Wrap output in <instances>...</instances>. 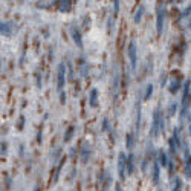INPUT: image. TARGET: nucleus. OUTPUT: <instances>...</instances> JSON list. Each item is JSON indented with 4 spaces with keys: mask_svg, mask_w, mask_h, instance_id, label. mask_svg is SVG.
Wrapping results in <instances>:
<instances>
[{
    "mask_svg": "<svg viewBox=\"0 0 191 191\" xmlns=\"http://www.w3.org/2000/svg\"><path fill=\"white\" fill-rule=\"evenodd\" d=\"M164 18H165V8H164L162 2H157L156 3V32H157V35L162 34Z\"/></svg>",
    "mask_w": 191,
    "mask_h": 191,
    "instance_id": "obj_1",
    "label": "nucleus"
},
{
    "mask_svg": "<svg viewBox=\"0 0 191 191\" xmlns=\"http://www.w3.org/2000/svg\"><path fill=\"white\" fill-rule=\"evenodd\" d=\"M136 43L132 40L130 43H128V49H127V52H128V58H130V66H132V70L136 69V61H138V57H136Z\"/></svg>",
    "mask_w": 191,
    "mask_h": 191,
    "instance_id": "obj_2",
    "label": "nucleus"
},
{
    "mask_svg": "<svg viewBox=\"0 0 191 191\" xmlns=\"http://www.w3.org/2000/svg\"><path fill=\"white\" fill-rule=\"evenodd\" d=\"M64 83H66V66H64V63H61L58 66V75H57V89L60 92L63 90Z\"/></svg>",
    "mask_w": 191,
    "mask_h": 191,
    "instance_id": "obj_3",
    "label": "nucleus"
},
{
    "mask_svg": "<svg viewBox=\"0 0 191 191\" xmlns=\"http://www.w3.org/2000/svg\"><path fill=\"white\" fill-rule=\"evenodd\" d=\"M162 118H161V113H159V110L155 112V115H153V127H151V135L153 136H156L157 135V128L161 127L162 128Z\"/></svg>",
    "mask_w": 191,
    "mask_h": 191,
    "instance_id": "obj_4",
    "label": "nucleus"
},
{
    "mask_svg": "<svg viewBox=\"0 0 191 191\" xmlns=\"http://www.w3.org/2000/svg\"><path fill=\"white\" fill-rule=\"evenodd\" d=\"M125 164H127V159L124 153H119V159H118V171H119V179L124 180L125 179Z\"/></svg>",
    "mask_w": 191,
    "mask_h": 191,
    "instance_id": "obj_5",
    "label": "nucleus"
},
{
    "mask_svg": "<svg viewBox=\"0 0 191 191\" xmlns=\"http://www.w3.org/2000/svg\"><path fill=\"white\" fill-rule=\"evenodd\" d=\"M57 2H58V9L60 11H64V12L69 11L72 3H73V0H57Z\"/></svg>",
    "mask_w": 191,
    "mask_h": 191,
    "instance_id": "obj_6",
    "label": "nucleus"
},
{
    "mask_svg": "<svg viewBox=\"0 0 191 191\" xmlns=\"http://www.w3.org/2000/svg\"><path fill=\"white\" fill-rule=\"evenodd\" d=\"M185 164H187L185 173L188 176H191V155H190V150H188V145L185 147Z\"/></svg>",
    "mask_w": 191,
    "mask_h": 191,
    "instance_id": "obj_7",
    "label": "nucleus"
},
{
    "mask_svg": "<svg viewBox=\"0 0 191 191\" xmlns=\"http://www.w3.org/2000/svg\"><path fill=\"white\" fill-rule=\"evenodd\" d=\"M98 92H96V89H92V92H90V100H89V105L90 107H96L98 104Z\"/></svg>",
    "mask_w": 191,
    "mask_h": 191,
    "instance_id": "obj_8",
    "label": "nucleus"
},
{
    "mask_svg": "<svg viewBox=\"0 0 191 191\" xmlns=\"http://www.w3.org/2000/svg\"><path fill=\"white\" fill-rule=\"evenodd\" d=\"M179 87H180V78H173V80L170 81V92H171V93H176V92L179 90Z\"/></svg>",
    "mask_w": 191,
    "mask_h": 191,
    "instance_id": "obj_9",
    "label": "nucleus"
},
{
    "mask_svg": "<svg viewBox=\"0 0 191 191\" xmlns=\"http://www.w3.org/2000/svg\"><path fill=\"white\" fill-rule=\"evenodd\" d=\"M11 29H12V23H9V21H3L2 23V34L3 35H11Z\"/></svg>",
    "mask_w": 191,
    "mask_h": 191,
    "instance_id": "obj_10",
    "label": "nucleus"
},
{
    "mask_svg": "<svg viewBox=\"0 0 191 191\" xmlns=\"http://www.w3.org/2000/svg\"><path fill=\"white\" fill-rule=\"evenodd\" d=\"M144 11H145V8H144L142 5H139V8L136 9V12H135V17H133V21H135L136 25L141 21V18H142V16H144Z\"/></svg>",
    "mask_w": 191,
    "mask_h": 191,
    "instance_id": "obj_11",
    "label": "nucleus"
},
{
    "mask_svg": "<svg viewBox=\"0 0 191 191\" xmlns=\"http://www.w3.org/2000/svg\"><path fill=\"white\" fill-rule=\"evenodd\" d=\"M135 161H133V155H128V157H127V173L128 174H133V171H135V164H133Z\"/></svg>",
    "mask_w": 191,
    "mask_h": 191,
    "instance_id": "obj_12",
    "label": "nucleus"
},
{
    "mask_svg": "<svg viewBox=\"0 0 191 191\" xmlns=\"http://www.w3.org/2000/svg\"><path fill=\"white\" fill-rule=\"evenodd\" d=\"M73 41L78 44V48H83V41H81V34H80V31L78 29H73Z\"/></svg>",
    "mask_w": 191,
    "mask_h": 191,
    "instance_id": "obj_13",
    "label": "nucleus"
},
{
    "mask_svg": "<svg viewBox=\"0 0 191 191\" xmlns=\"http://www.w3.org/2000/svg\"><path fill=\"white\" fill-rule=\"evenodd\" d=\"M159 164L162 165V167H165L168 162H167V155H165V151H159Z\"/></svg>",
    "mask_w": 191,
    "mask_h": 191,
    "instance_id": "obj_14",
    "label": "nucleus"
},
{
    "mask_svg": "<svg viewBox=\"0 0 191 191\" xmlns=\"http://www.w3.org/2000/svg\"><path fill=\"white\" fill-rule=\"evenodd\" d=\"M153 182L155 184L159 182V164H155V167H153Z\"/></svg>",
    "mask_w": 191,
    "mask_h": 191,
    "instance_id": "obj_15",
    "label": "nucleus"
},
{
    "mask_svg": "<svg viewBox=\"0 0 191 191\" xmlns=\"http://www.w3.org/2000/svg\"><path fill=\"white\" fill-rule=\"evenodd\" d=\"M136 109H138V115H136V130L139 132V125H141V103L138 101L136 104Z\"/></svg>",
    "mask_w": 191,
    "mask_h": 191,
    "instance_id": "obj_16",
    "label": "nucleus"
},
{
    "mask_svg": "<svg viewBox=\"0 0 191 191\" xmlns=\"http://www.w3.org/2000/svg\"><path fill=\"white\" fill-rule=\"evenodd\" d=\"M73 130H75V127H73V125H70L69 128H68L66 136H64V142H69L70 139H72V133H73Z\"/></svg>",
    "mask_w": 191,
    "mask_h": 191,
    "instance_id": "obj_17",
    "label": "nucleus"
},
{
    "mask_svg": "<svg viewBox=\"0 0 191 191\" xmlns=\"http://www.w3.org/2000/svg\"><path fill=\"white\" fill-rule=\"evenodd\" d=\"M151 93H153V84H148V86H147V92H145V95H144V100H150Z\"/></svg>",
    "mask_w": 191,
    "mask_h": 191,
    "instance_id": "obj_18",
    "label": "nucleus"
},
{
    "mask_svg": "<svg viewBox=\"0 0 191 191\" xmlns=\"http://www.w3.org/2000/svg\"><path fill=\"white\" fill-rule=\"evenodd\" d=\"M190 16H191V5H190V6H187V8L184 9V12L180 14V17L185 18V17H190Z\"/></svg>",
    "mask_w": 191,
    "mask_h": 191,
    "instance_id": "obj_19",
    "label": "nucleus"
},
{
    "mask_svg": "<svg viewBox=\"0 0 191 191\" xmlns=\"http://www.w3.org/2000/svg\"><path fill=\"white\" fill-rule=\"evenodd\" d=\"M132 145H133V135L130 133L127 135V148H132Z\"/></svg>",
    "mask_w": 191,
    "mask_h": 191,
    "instance_id": "obj_20",
    "label": "nucleus"
},
{
    "mask_svg": "<svg viewBox=\"0 0 191 191\" xmlns=\"http://www.w3.org/2000/svg\"><path fill=\"white\" fill-rule=\"evenodd\" d=\"M180 188H182V180L177 177V179H176V187L173 188V191H180Z\"/></svg>",
    "mask_w": 191,
    "mask_h": 191,
    "instance_id": "obj_21",
    "label": "nucleus"
},
{
    "mask_svg": "<svg viewBox=\"0 0 191 191\" xmlns=\"http://www.w3.org/2000/svg\"><path fill=\"white\" fill-rule=\"evenodd\" d=\"M113 6H115V14L119 12V0H113Z\"/></svg>",
    "mask_w": 191,
    "mask_h": 191,
    "instance_id": "obj_22",
    "label": "nucleus"
},
{
    "mask_svg": "<svg viewBox=\"0 0 191 191\" xmlns=\"http://www.w3.org/2000/svg\"><path fill=\"white\" fill-rule=\"evenodd\" d=\"M176 112V104L170 105V112H168V116H173V113Z\"/></svg>",
    "mask_w": 191,
    "mask_h": 191,
    "instance_id": "obj_23",
    "label": "nucleus"
},
{
    "mask_svg": "<svg viewBox=\"0 0 191 191\" xmlns=\"http://www.w3.org/2000/svg\"><path fill=\"white\" fill-rule=\"evenodd\" d=\"M188 29L191 31V16H190V20H188Z\"/></svg>",
    "mask_w": 191,
    "mask_h": 191,
    "instance_id": "obj_24",
    "label": "nucleus"
},
{
    "mask_svg": "<svg viewBox=\"0 0 191 191\" xmlns=\"http://www.w3.org/2000/svg\"><path fill=\"white\" fill-rule=\"evenodd\" d=\"M116 191H122V190H121V187H119V185H116Z\"/></svg>",
    "mask_w": 191,
    "mask_h": 191,
    "instance_id": "obj_25",
    "label": "nucleus"
},
{
    "mask_svg": "<svg viewBox=\"0 0 191 191\" xmlns=\"http://www.w3.org/2000/svg\"><path fill=\"white\" fill-rule=\"evenodd\" d=\"M176 2H177V3H180V2H184V0H176Z\"/></svg>",
    "mask_w": 191,
    "mask_h": 191,
    "instance_id": "obj_26",
    "label": "nucleus"
},
{
    "mask_svg": "<svg viewBox=\"0 0 191 191\" xmlns=\"http://www.w3.org/2000/svg\"><path fill=\"white\" fill-rule=\"evenodd\" d=\"M35 191H40V188H35Z\"/></svg>",
    "mask_w": 191,
    "mask_h": 191,
    "instance_id": "obj_27",
    "label": "nucleus"
},
{
    "mask_svg": "<svg viewBox=\"0 0 191 191\" xmlns=\"http://www.w3.org/2000/svg\"><path fill=\"white\" fill-rule=\"evenodd\" d=\"M190 133H191V127H190Z\"/></svg>",
    "mask_w": 191,
    "mask_h": 191,
    "instance_id": "obj_28",
    "label": "nucleus"
},
{
    "mask_svg": "<svg viewBox=\"0 0 191 191\" xmlns=\"http://www.w3.org/2000/svg\"><path fill=\"white\" fill-rule=\"evenodd\" d=\"M168 2H173V0H168Z\"/></svg>",
    "mask_w": 191,
    "mask_h": 191,
    "instance_id": "obj_29",
    "label": "nucleus"
}]
</instances>
